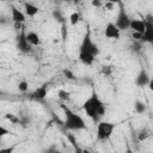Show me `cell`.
Segmentation results:
<instances>
[{
    "instance_id": "1",
    "label": "cell",
    "mask_w": 153,
    "mask_h": 153,
    "mask_svg": "<svg viewBox=\"0 0 153 153\" xmlns=\"http://www.w3.org/2000/svg\"><path fill=\"white\" fill-rule=\"evenodd\" d=\"M82 109L86 112V115L92 120H97L98 117H100L105 114V105L99 99L96 91H92L91 96L84 102Z\"/></svg>"
},
{
    "instance_id": "2",
    "label": "cell",
    "mask_w": 153,
    "mask_h": 153,
    "mask_svg": "<svg viewBox=\"0 0 153 153\" xmlns=\"http://www.w3.org/2000/svg\"><path fill=\"white\" fill-rule=\"evenodd\" d=\"M61 108L63 110L65 114V121H63V126L69 129V130H81V129H86V123L84 121V118L78 115L76 112H74L73 110H71L68 106H66L65 104H61Z\"/></svg>"
},
{
    "instance_id": "3",
    "label": "cell",
    "mask_w": 153,
    "mask_h": 153,
    "mask_svg": "<svg viewBox=\"0 0 153 153\" xmlns=\"http://www.w3.org/2000/svg\"><path fill=\"white\" fill-rule=\"evenodd\" d=\"M116 128V124L112 122H108V121H102L97 124V140L98 141H105L108 140L114 129Z\"/></svg>"
},
{
    "instance_id": "4",
    "label": "cell",
    "mask_w": 153,
    "mask_h": 153,
    "mask_svg": "<svg viewBox=\"0 0 153 153\" xmlns=\"http://www.w3.org/2000/svg\"><path fill=\"white\" fill-rule=\"evenodd\" d=\"M79 53H90L93 56H97L99 54V48H98V45L96 43H93L90 31H87L86 35L82 38L80 48H79Z\"/></svg>"
},
{
    "instance_id": "5",
    "label": "cell",
    "mask_w": 153,
    "mask_h": 153,
    "mask_svg": "<svg viewBox=\"0 0 153 153\" xmlns=\"http://www.w3.org/2000/svg\"><path fill=\"white\" fill-rule=\"evenodd\" d=\"M17 49L22 53H30L32 50V45L27 42L26 39V33L25 31L22 29L20 30V33L17 35Z\"/></svg>"
},
{
    "instance_id": "6",
    "label": "cell",
    "mask_w": 153,
    "mask_h": 153,
    "mask_svg": "<svg viewBox=\"0 0 153 153\" xmlns=\"http://www.w3.org/2000/svg\"><path fill=\"white\" fill-rule=\"evenodd\" d=\"M129 24H130V18L128 17V14H127V12L124 11V8L121 7L115 25L122 31V30H128V29H129Z\"/></svg>"
},
{
    "instance_id": "7",
    "label": "cell",
    "mask_w": 153,
    "mask_h": 153,
    "mask_svg": "<svg viewBox=\"0 0 153 153\" xmlns=\"http://www.w3.org/2000/svg\"><path fill=\"white\" fill-rule=\"evenodd\" d=\"M104 35L106 38H110V39H120L121 30L114 23H108L104 29Z\"/></svg>"
},
{
    "instance_id": "8",
    "label": "cell",
    "mask_w": 153,
    "mask_h": 153,
    "mask_svg": "<svg viewBox=\"0 0 153 153\" xmlns=\"http://www.w3.org/2000/svg\"><path fill=\"white\" fill-rule=\"evenodd\" d=\"M47 93H48V84L45 82V84L41 85L38 88H36V90L30 94V99L36 100V102H42V100L45 99Z\"/></svg>"
},
{
    "instance_id": "9",
    "label": "cell",
    "mask_w": 153,
    "mask_h": 153,
    "mask_svg": "<svg viewBox=\"0 0 153 153\" xmlns=\"http://www.w3.org/2000/svg\"><path fill=\"white\" fill-rule=\"evenodd\" d=\"M146 25H145V31L142 33V41L141 42H147V43H152L153 42V23L151 17H148L147 20H145Z\"/></svg>"
},
{
    "instance_id": "10",
    "label": "cell",
    "mask_w": 153,
    "mask_h": 153,
    "mask_svg": "<svg viewBox=\"0 0 153 153\" xmlns=\"http://www.w3.org/2000/svg\"><path fill=\"white\" fill-rule=\"evenodd\" d=\"M11 13H12V20H13V23H20V24H23L25 22V18H26L25 13L22 12L16 6H11Z\"/></svg>"
},
{
    "instance_id": "11",
    "label": "cell",
    "mask_w": 153,
    "mask_h": 153,
    "mask_svg": "<svg viewBox=\"0 0 153 153\" xmlns=\"http://www.w3.org/2000/svg\"><path fill=\"white\" fill-rule=\"evenodd\" d=\"M145 20H141V19H130V24H129V29H131L133 31L135 32H140V33H143L145 31Z\"/></svg>"
},
{
    "instance_id": "12",
    "label": "cell",
    "mask_w": 153,
    "mask_h": 153,
    "mask_svg": "<svg viewBox=\"0 0 153 153\" xmlns=\"http://www.w3.org/2000/svg\"><path fill=\"white\" fill-rule=\"evenodd\" d=\"M149 81H151V78H149V75L147 74V72L143 71V69L140 71V73L137 74L136 79H135V84H136L137 86H140V87H143V86L148 85Z\"/></svg>"
},
{
    "instance_id": "13",
    "label": "cell",
    "mask_w": 153,
    "mask_h": 153,
    "mask_svg": "<svg viewBox=\"0 0 153 153\" xmlns=\"http://www.w3.org/2000/svg\"><path fill=\"white\" fill-rule=\"evenodd\" d=\"M38 12H39V8L36 5H33L31 2H25L24 4V13H25V16L35 17Z\"/></svg>"
},
{
    "instance_id": "14",
    "label": "cell",
    "mask_w": 153,
    "mask_h": 153,
    "mask_svg": "<svg viewBox=\"0 0 153 153\" xmlns=\"http://www.w3.org/2000/svg\"><path fill=\"white\" fill-rule=\"evenodd\" d=\"M94 59H96V56H93L90 53H79V60L86 66H91L93 63Z\"/></svg>"
},
{
    "instance_id": "15",
    "label": "cell",
    "mask_w": 153,
    "mask_h": 153,
    "mask_svg": "<svg viewBox=\"0 0 153 153\" xmlns=\"http://www.w3.org/2000/svg\"><path fill=\"white\" fill-rule=\"evenodd\" d=\"M26 39L31 45H39V43H41L39 36L33 31H30L29 33H26Z\"/></svg>"
},
{
    "instance_id": "16",
    "label": "cell",
    "mask_w": 153,
    "mask_h": 153,
    "mask_svg": "<svg viewBox=\"0 0 153 153\" xmlns=\"http://www.w3.org/2000/svg\"><path fill=\"white\" fill-rule=\"evenodd\" d=\"M57 97L61 99V100H63V102H67V100H69L71 99V93L68 92V91H66V90H59L57 91Z\"/></svg>"
},
{
    "instance_id": "17",
    "label": "cell",
    "mask_w": 153,
    "mask_h": 153,
    "mask_svg": "<svg viewBox=\"0 0 153 153\" xmlns=\"http://www.w3.org/2000/svg\"><path fill=\"white\" fill-rule=\"evenodd\" d=\"M79 20H80V14L78 12L71 13V16H69V24L71 25H76L79 23Z\"/></svg>"
},
{
    "instance_id": "18",
    "label": "cell",
    "mask_w": 153,
    "mask_h": 153,
    "mask_svg": "<svg viewBox=\"0 0 153 153\" xmlns=\"http://www.w3.org/2000/svg\"><path fill=\"white\" fill-rule=\"evenodd\" d=\"M5 118H6L7 121H10L11 123H13V124H17V123H20V118H19V117H17L16 115H13V114H11V112H7V114L5 115Z\"/></svg>"
},
{
    "instance_id": "19",
    "label": "cell",
    "mask_w": 153,
    "mask_h": 153,
    "mask_svg": "<svg viewBox=\"0 0 153 153\" xmlns=\"http://www.w3.org/2000/svg\"><path fill=\"white\" fill-rule=\"evenodd\" d=\"M135 111L139 112V114H143L146 111V105L145 103L140 102V100H136L135 102Z\"/></svg>"
},
{
    "instance_id": "20",
    "label": "cell",
    "mask_w": 153,
    "mask_h": 153,
    "mask_svg": "<svg viewBox=\"0 0 153 153\" xmlns=\"http://www.w3.org/2000/svg\"><path fill=\"white\" fill-rule=\"evenodd\" d=\"M148 136H149V131H148L147 129H142V130H140L139 134H137V141L142 142V141H145Z\"/></svg>"
},
{
    "instance_id": "21",
    "label": "cell",
    "mask_w": 153,
    "mask_h": 153,
    "mask_svg": "<svg viewBox=\"0 0 153 153\" xmlns=\"http://www.w3.org/2000/svg\"><path fill=\"white\" fill-rule=\"evenodd\" d=\"M53 17H54V19H55V20L60 22L61 24H62V23H65V18H63V16H62L61 11H59V10H54V12H53Z\"/></svg>"
},
{
    "instance_id": "22",
    "label": "cell",
    "mask_w": 153,
    "mask_h": 153,
    "mask_svg": "<svg viewBox=\"0 0 153 153\" xmlns=\"http://www.w3.org/2000/svg\"><path fill=\"white\" fill-rule=\"evenodd\" d=\"M18 90H19V92H26L27 90H29V84H27V81H25V80H23V81H20L19 84H18Z\"/></svg>"
},
{
    "instance_id": "23",
    "label": "cell",
    "mask_w": 153,
    "mask_h": 153,
    "mask_svg": "<svg viewBox=\"0 0 153 153\" xmlns=\"http://www.w3.org/2000/svg\"><path fill=\"white\" fill-rule=\"evenodd\" d=\"M62 73H63V75H65L67 79H69V80H74V79H75L74 73H73L71 69H68V68H65V69L62 71Z\"/></svg>"
},
{
    "instance_id": "24",
    "label": "cell",
    "mask_w": 153,
    "mask_h": 153,
    "mask_svg": "<svg viewBox=\"0 0 153 153\" xmlns=\"http://www.w3.org/2000/svg\"><path fill=\"white\" fill-rule=\"evenodd\" d=\"M102 73H103L105 76L111 75V73H112V67H111V66H103V67H102Z\"/></svg>"
},
{
    "instance_id": "25",
    "label": "cell",
    "mask_w": 153,
    "mask_h": 153,
    "mask_svg": "<svg viewBox=\"0 0 153 153\" xmlns=\"http://www.w3.org/2000/svg\"><path fill=\"white\" fill-rule=\"evenodd\" d=\"M67 139H68V140L72 142V145H73V146H74V147H75V148L79 151V152L81 151V149H79V148H78V145H76V139L74 137V135H73V134H67Z\"/></svg>"
},
{
    "instance_id": "26",
    "label": "cell",
    "mask_w": 153,
    "mask_h": 153,
    "mask_svg": "<svg viewBox=\"0 0 153 153\" xmlns=\"http://www.w3.org/2000/svg\"><path fill=\"white\" fill-rule=\"evenodd\" d=\"M8 134H12L8 129H6L5 127H2V126H0V139L2 137V136H5V135H8Z\"/></svg>"
},
{
    "instance_id": "27",
    "label": "cell",
    "mask_w": 153,
    "mask_h": 153,
    "mask_svg": "<svg viewBox=\"0 0 153 153\" xmlns=\"http://www.w3.org/2000/svg\"><path fill=\"white\" fill-rule=\"evenodd\" d=\"M131 37H133L135 41H139V42L142 41V33H140V32H135V31H133Z\"/></svg>"
},
{
    "instance_id": "28",
    "label": "cell",
    "mask_w": 153,
    "mask_h": 153,
    "mask_svg": "<svg viewBox=\"0 0 153 153\" xmlns=\"http://www.w3.org/2000/svg\"><path fill=\"white\" fill-rule=\"evenodd\" d=\"M62 37H63V39L67 37V29H66V23H62Z\"/></svg>"
},
{
    "instance_id": "29",
    "label": "cell",
    "mask_w": 153,
    "mask_h": 153,
    "mask_svg": "<svg viewBox=\"0 0 153 153\" xmlns=\"http://www.w3.org/2000/svg\"><path fill=\"white\" fill-rule=\"evenodd\" d=\"M91 4H92V6H94V7H99V6H102V1H100V0H92Z\"/></svg>"
},
{
    "instance_id": "30",
    "label": "cell",
    "mask_w": 153,
    "mask_h": 153,
    "mask_svg": "<svg viewBox=\"0 0 153 153\" xmlns=\"http://www.w3.org/2000/svg\"><path fill=\"white\" fill-rule=\"evenodd\" d=\"M114 6H115L114 4H111V2H108V1H106V4H105V7H108L109 10H111V8H114Z\"/></svg>"
},
{
    "instance_id": "31",
    "label": "cell",
    "mask_w": 153,
    "mask_h": 153,
    "mask_svg": "<svg viewBox=\"0 0 153 153\" xmlns=\"http://www.w3.org/2000/svg\"><path fill=\"white\" fill-rule=\"evenodd\" d=\"M106 1H108V2H111V4H114V5H115V4H120V5H121V0H106Z\"/></svg>"
},
{
    "instance_id": "32",
    "label": "cell",
    "mask_w": 153,
    "mask_h": 153,
    "mask_svg": "<svg viewBox=\"0 0 153 153\" xmlns=\"http://www.w3.org/2000/svg\"><path fill=\"white\" fill-rule=\"evenodd\" d=\"M63 1H71V0H63Z\"/></svg>"
},
{
    "instance_id": "33",
    "label": "cell",
    "mask_w": 153,
    "mask_h": 153,
    "mask_svg": "<svg viewBox=\"0 0 153 153\" xmlns=\"http://www.w3.org/2000/svg\"><path fill=\"white\" fill-rule=\"evenodd\" d=\"M0 96H1V91H0Z\"/></svg>"
},
{
    "instance_id": "34",
    "label": "cell",
    "mask_w": 153,
    "mask_h": 153,
    "mask_svg": "<svg viewBox=\"0 0 153 153\" xmlns=\"http://www.w3.org/2000/svg\"><path fill=\"white\" fill-rule=\"evenodd\" d=\"M6 1H8V0H6Z\"/></svg>"
}]
</instances>
